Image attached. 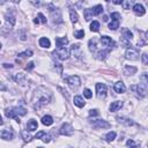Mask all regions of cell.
Wrapping results in <instances>:
<instances>
[{"label":"cell","mask_w":148,"mask_h":148,"mask_svg":"<svg viewBox=\"0 0 148 148\" xmlns=\"http://www.w3.org/2000/svg\"><path fill=\"white\" fill-rule=\"evenodd\" d=\"M113 89H114V91H116V92H118V94H123V92H125V90H126V87H125L124 82H121V81H118V82H116V83H114V86H113Z\"/></svg>","instance_id":"cell-12"},{"label":"cell","mask_w":148,"mask_h":148,"mask_svg":"<svg viewBox=\"0 0 148 148\" xmlns=\"http://www.w3.org/2000/svg\"><path fill=\"white\" fill-rule=\"evenodd\" d=\"M141 80H142V83L147 84V82H148V80H147V73H142V75H141Z\"/></svg>","instance_id":"cell-42"},{"label":"cell","mask_w":148,"mask_h":148,"mask_svg":"<svg viewBox=\"0 0 148 148\" xmlns=\"http://www.w3.org/2000/svg\"><path fill=\"white\" fill-rule=\"evenodd\" d=\"M1 46H2V45H1V43H0V50H1Z\"/></svg>","instance_id":"cell-49"},{"label":"cell","mask_w":148,"mask_h":148,"mask_svg":"<svg viewBox=\"0 0 148 148\" xmlns=\"http://www.w3.org/2000/svg\"><path fill=\"white\" fill-rule=\"evenodd\" d=\"M53 56L59 60H67L69 58V50L67 47H57L53 51Z\"/></svg>","instance_id":"cell-3"},{"label":"cell","mask_w":148,"mask_h":148,"mask_svg":"<svg viewBox=\"0 0 148 148\" xmlns=\"http://www.w3.org/2000/svg\"><path fill=\"white\" fill-rule=\"evenodd\" d=\"M69 17H71V21L73 23H76L77 20H79V15L74 9H69Z\"/></svg>","instance_id":"cell-24"},{"label":"cell","mask_w":148,"mask_h":148,"mask_svg":"<svg viewBox=\"0 0 148 148\" xmlns=\"http://www.w3.org/2000/svg\"><path fill=\"white\" fill-rule=\"evenodd\" d=\"M90 124L92 125V127L95 128H109L110 127V124L106 121V120H103V119H96V120H92L90 121Z\"/></svg>","instance_id":"cell-7"},{"label":"cell","mask_w":148,"mask_h":148,"mask_svg":"<svg viewBox=\"0 0 148 148\" xmlns=\"http://www.w3.org/2000/svg\"><path fill=\"white\" fill-rule=\"evenodd\" d=\"M3 67H5V68H12L13 65H10V64H3Z\"/></svg>","instance_id":"cell-46"},{"label":"cell","mask_w":148,"mask_h":148,"mask_svg":"<svg viewBox=\"0 0 148 148\" xmlns=\"http://www.w3.org/2000/svg\"><path fill=\"white\" fill-rule=\"evenodd\" d=\"M3 124V121H2V118H1V116H0V125H2Z\"/></svg>","instance_id":"cell-48"},{"label":"cell","mask_w":148,"mask_h":148,"mask_svg":"<svg viewBox=\"0 0 148 148\" xmlns=\"http://www.w3.org/2000/svg\"><path fill=\"white\" fill-rule=\"evenodd\" d=\"M42 124L45 125V126H50V125H52V124H53V119H52V117L49 116V114L44 116V117L42 118Z\"/></svg>","instance_id":"cell-21"},{"label":"cell","mask_w":148,"mask_h":148,"mask_svg":"<svg viewBox=\"0 0 148 148\" xmlns=\"http://www.w3.org/2000/svg\"><path fill=\"white\" fill-rule=\"evenodd\" d=\"M101 43H102L103 46H106V47H109V49L116 46L114 40H113L111 37H109V36H102V37H101Z\"/></svg>","instance_id":"cell-9"},{"label":"cell","mask_w":148,"mask_h":148,"mask_svg":"<svg viewBox=\"0 0 148 148\" xmlns=\"http://www.w3.org/2000/svg\"><path fill=\"white\" fill-rule=\"evenodd\" d=\"M116 135H117L116 132H113V131H112V132H109V133L105 135V140H106L108 142H111V141H113V140L116 139Z\"/></svg>","instance_id":"cell-30"},{"label":"cell","mask_w":148,"mask_h":148,"mask_svg":"<svg viewBox=\"0 0 148 148\" xmlns=\"http://www.w3.org/2000/svg\"><path fill=\"white\" fill-rule=\"evenodd\" d=\"M51 101V92L44 88V87H38L35 89L31 98V103L35 110H39L40 108L47 105Z\"/></svg>","instance_id":"cell-1"},{"label":"cell","mask_w":148,"mask_h":148,"mask_svg":"<svg viewBox=\"0 0 148 148\" xmlns=\"http://www.w3.org/2000/svg\"><path fill=\"white\" fill-rule=\"evenodd\" d=\"M103 21H108V16L104 15V16H103Z\"/></svg>","instance_id":"cell-47"},{"label":"cell","mask_w":148,"mask_h":148,"mask_svg":"<svg viewBox=\"0 0 148 148\" xmlns=\"http://www.w3.org/2000/svg\"><path fill=\"white\" fill-rule=\"evenodd\" d=\"M125 58L128 60H138L139 59V52L138 50L133 49V47H128L125 51Z\"/></svg>","instance_id":"cell-5"},{"label":"cell","mask_w":148,"mask_h":148,"mask_svg":"<svg viewBox=\"0 0 148 148\" xmlns=\"http://www.w3.org/2000/svg\"><path fill=\"white\" fill-rule=\"evenodd\" d=\"M111 18L113 20V21H118L119 22V20L121 18V16H120V14L119 13H111Z\"/></svg>","instance_id":"cell-37"},{"label":"cell","mask_w":148,"mask_h":148,"mask_svg":"<svg viewBox=\"0 0 148 148\" xmlns=\"http://www.w3.org/2000/svg\"><path fill=\"white\" fill-rule=\"evenodd\" d=\"M34 22L37 23V24H38L39 22H40V23H46V17H45L42 13H38V14H37V17L34 20Z\"/></svg>","instance_id":"cell-25"},{"label":"cell","mask_w":148,"mask_h":148,"mask_svg":"<svg viewBox=\"0 0 148 148\" xmlns=\"http://www.w3.org/2000/svg\"><path fill=\"white\" fill-rule=\"evenodd\" d=\"M91 17H92V14H91L90 9H84V18H86L87 21H89Z\"/></svg>","instance_id":"cell-36"},{"label":"cell","mask_w":148,"mask_h":148,"mask_svg":"<svg viewBox=\"0 0 148 148\" xmlns=\"http://www.w3.org/2000/svg\"><path fill=\"white\" fill-rule=\"evenodd\" d=\"M25 68H27L28 71H31V69L34 68V62H29V64H28V66H27Z\"/></svg>","instance_id":"cell-45"},{"label":"cell","mask_w":148,"mask_h":148,"mask_svg":"<svg viewBox=\"0 0 148 148\" xmlns=\"http://www.w3.org/2000/svg\"><path fill=\"white\" fill-rule=\"evenodd\" d=\"M135 72H136V67H134V66H125V68H124L125 75H132V74H135Z\"/></svg>","instance_id":"cell-20"},{"label":"cell","mask_w":148,"mask_h":148,"mask_svg":"<svg viewBox=\"0 0 148 148\" xmlns=\"http://www.w3.org/2000/svg\"><path fill=\"white\" fill-rule=\"evenodd\" d=\"M121 6L124 7V9H130V8L133 6V1H132V0H125V1H121Z\"/></svg>","instance_id":"cell-32"},{"label":"cell","mask_w":148,"mask_h":148,"mask_svg":"<svg viewBox=\"0 0 148 148\" xmlns=\"http://www.w3.org/2000/svg\"><path fill=\"white\" fill-rule=\"evenodd\" d=\"M5 114L7 118H12V119H16L17 118V113L15 108H10V109H6L5 110Z\"/></svg>","instance_id":"cell-14"},{"label":"cell","mask_w":148,"mask_h":148,"mask_svg":"<svg viewBox=\"0 0 148 148\" xmlns=\"http://www.w3.org/2000/svg\"><path fill=\"white\" fill-rule=\"evenodd\" d=\"M37 127H38V124H37V121L35 119H30L27 123V128L29 131H35V130H37Z\"/></svg>","instance_id":"cell-19"},{"label":"cell","mask_w":148,"mask_h":148,"mask_svg":"<svg viewBox=\"0 0 148 148\" xmlns=\"http://www.w3.org/2000/svg\"><path fill=\"white\" fill-rule=\"evenodd\" d=\"M118 120H119L120 123L125 124L126 126H131V125H133V124H134V123H133L131 119H127V118H123V117H118Z\"/></svg>","instance_id":"cell-31"},{"label":"cell","mask_w":148,"mask_h":148,"mask_svg":"<svg viewBox=\"0 0 148 148\" xmlns=\"http://www.w3.org/2000/svg\"><path fill=\"white\" fill-rule=\"evenodd\" d=\"M45 134V132H43V131H40V132H38L36 135H35V139H40V138H43V135Z\"/></svg>","instance_id":"cell-44"},{"label":"cell","mask_w":148,"mask_h":148,"mask_svg":"<svg viewBox=\"0 0 148 148\" xmlns=\"http://www.w3.org/2000/svg\"><path fill=\"white\" fill-rule=\"evenodd\" d=\"M13 80H14L15 82H17V83L24 84V82H25V80H27V76H25V74H24L23 72H20V73H16V74L13 75Z\"/></svg>","instance_id":"cell-11"},{"label":"cell","mask_w":148,"mask_h":148,"mask_svg":"<svg viewBox=\"0 0 148 148\" xmlns=\"http://www.w3.org/2000/svg\"><path fill=\"white\" fill-rule=\"evenodd\" d=\"M108 53H109V50L98 51V52L96 53V56H97V59H99V60H103V59H105V57L108 56Z\"/></svg>","instance_id":"cell-28"},{"label":"cell","mask_w":148,"mask_h":148,"mask_svg":"<svg viewBox=\"0 0 148 148\" xmlns=\"http://www.w3.org/2000/svg\"><path fill=\"white\" fill-rule=\"evenodd\" d=\"M126 145H127V147H128V148H140V143L135 142V141H134V140H132V139L127 140V141H126Z\"/></svg>","instance_id":"cell-26"},{"label":"cell","mask_w":148,"mask_h":148,"mask_svg":"<svg viewBox=\"0 0 148 148\" xmlns=\"http://www.w3.org/2000/svg\"><path fill=\"white\" fill-rule=\"evenodd\" d=\"M38 148H42V147H38Z\"/></svg>","instance_id":"cell-50"},{"label":"cell","mask_w":148,"mask_h":148,"mask_svg":"<svg viewBox=\"0 0 148 148\" xmlns=\"http://www.w3.org/2000/svg\"><path fill=\"white\" fill-rule=\"evenodd\" d=\"M39 46L40 47H44V49H49L50 46H51V42H50V39L49 38H46V37H42V38H39Z\"/></svg>","instance_id":"cell-17"},{"label":"cell","mask_w":148,"mask_h":148,"mask_svg":"<svg viewBox=\"0 0 148 148\" xmlns=\"http://www.w3.org/2000/svg\"><path fill=\"white\" fill-rule=\"evenodd\" d=\"M141 58H142V64H143V65H147V64H148V56H147V53H146V52H145V53H142Z\"/></svg>","instance_id":"cell-40"},{"label":"cell","mask_w":148,"mask_h":148,"mask_svg":"<svg viewBox=\"0 0 148 148\" xmlns=\"http://www.w3.org/2000/svg\"><path fill=\"white\" fill-rule=\"evenodd\" d=\"M132 9H133L134 14L138 15V16H142L146 13V9H145V7L141 3H134L133 7H132Z\"/></svg>","instance_id":"cell-10"},{"label":"cell","mask_w":148,"mask_h":148,"mask_svg":"<svg viewBox=\"0 0 148 148\" xmlns=\"http://www.w3.org/2000/svg\"><path fill=\"white\" fill-rule=\"evenodd\" d=\"M74 36H75L76 38H82V37L84 36V31H83V30H76V31L74 32Z\"/></svg>","instance_id":"cell-39"},{"label":"cell","mask_w":148,"mask_h":148,"mask_svg":"<svg viewBox=\"0 0 148 148\" xmlns=\"http://www.w3.org/2000/svg\"><path fill=\"white\" fill-rule=\"evenodd\" d=\"M106 91H108V88L104 83H97L96 84V92H97V96L99 98H104L106 96Z\"/></svg>","instance_id":"cell-8"},{"label":"cell","mask_w":148,"mask_h":148,"mask_svg":"<svg viewBox=\"0 0 148 148\" xmlns=\"http://www.w3.org/2000/svg\"><path fill=\"white\" fill-rule=\"evenodd\" d=\"M83 96L86 97V98H91L92 97V92H91V90L90 89H84V91H83Z\"/></svg>","instance_id":"cell-38"},{"label":"cell","mask_w":148,"mask_h":148,"mask_svg":"<svg viewBox=\"0 0 148 148\" xmlns=\"http://www.w3.org/2000/svg\"><path fill=\"white\" fill-rule=\"evenodd\" d=\"M22 138H23V140H24L25 142H30V141L32 140V136H31L30 134H28L25 131H22Z\"/></svg>","instance_id":"cell-34"},{"label":"cell","mask_w":148,"mask_h":148,"mask_svg":"<svg viewBox=\"0 0 148 148\" xmlns=\"http://www.w3.org/2000/svg\"><path fill=\"white\" fill-rule=\"evenodd\" d=\"M90 30L94 32H97L99 30V22L98 21H92L90 23Z\"/></svg>","instance_id":"cell-27"},{"label":"cell","mask_w":148,"mask_h":148,"mask_svg":"<svg viewBox=\"0 0 148 148\" xmlns=\"http://www.w3.org/2000/svg\"><path fill=\"white\" fill-rule=\"evenodd\" d=\"M43 142H45V143H47V142H50V140H51V136L49 135V134H44L43 135Z\"/></svg>","instance_id":"cell-41"},{"label":"cell","mask_w":148,"mask_h":148,"mask_svg":"<svg viewBox=\"0 0 148 148\" xmlns=\"http://www.w3.org/2000/svg\"><path fill=\"white\" fill-rule=\"evenodd\" d=\"M56 44L58 47H65V45L68 44V39L66 37H57L56 38Z\"/></svg>","instance_id":"cell-16"},{"label":"cell","mask_w":148,"mask_h":148,"mask_svg":"<svg viewBox=\"0 0 148 148\" xmlns=\"http://www.w3.org/2000/svg\"><path fill=\"white\" fill-rule=\"evenodd\" d=\"M66 82H67V84L71 87V89H73V90H76V89L80 87V84H81V80H80V77H79L77 75L68 76V77L66 79Z\"/></svg>","instance_id":"cell-4"},{"label":"cell","mask_w":148,"mask_h":148,"mask_svg":"<svg viewBox=\"0 0 148 148\" xmlns=\"http://www.w3.org/2000/svg\"><path fill=\"white\" fill-rule=\"evenodd\" d=\"M13 136H14V133H13V131L12 130H3L2 132H1V138L3 139V140H12L13 139Z\"/></svg>","instance_id":"cell-15"},{"label":"cell","mask_w":148,"mask_h":148,"mask_svg":"<svg viewBox=\"0 0 148 148\" xmlns=\"http://www.w3.org/2000/svg\"><path fill=\"white\" fill-rule=\"evenodd\" d=\"M32 56V51L31 50H25L24 52L18 53V57H31Z\"/></svg>","instance_id":"cell-35"},{"label":"cell","mask_w":148,"mask_h":148,"mask_svg":"<svg viewBox=\"0 0 148 148\" xmlns=\"http://www.w3.org/2000/svg\"><path fill=\"white\" fill-rule=\"evenodd\" d=\"M89 116L90 117H94V116H98V110L94 109V110H90L89 111Z\"/></svg>","instance_id":"cell-43"},{"label":"cell","mask_w":148,"mask_h":148,"mask_svg":"<svg viewBox=\"0 0 148 148\" xmlns=\"http://www.w3.org/2000/svg\"><path fill=\"white\" fill-rule=\"evenodd\" d=\"M119 28V22L118 21H111L110 23H109V29L110 30H117Z\"/></svg>","instance_id":"cell-33"},{"label":"cell","mask_w":148,"mask_h":148,"mask_svg":"<svg viewBox=\"0 0 148 148\" xmlns=\"http://www.w3.org/2000/svg\"><path fill=\"white\" fill-rule=\"evenodd\" d=\"M89 50L94 53H97V49H96V40L95 39H90L89 40Z\"/></svg>","instance_id":"cell-29"},{"label":"cell","mask_w":148,"mask_h":148,"mask_svg":"<svg viewBox=\"0 0 148 148\" xmlns=\"http://www.w3.org/2000/svg\"><path fill=\"white\" fill-rule=\"evenodd\" d=\"M121 106H123V102H121V101H116V102H112V103L110 104L109 110H110L111 112H116V111H118Z\"/></svg>","instance_id":"cell-13"},{"label":"cell","mask_w":148,"mask_h":148,"mask_svg":"<svg viewBox=\"0 0 148 148\" xmlns=\"http://www.w3.org/2000/svg\"><path fill=\"white\" fill-rule=\"evenodd\" d=\"M90 12H91L92 15H99L103 12V7H102V5H97L92 8H90Z\"/></svg>","instance_id":"cell-22"},{"label":"cell","mask_w":148,"mask_h":148,"mask_svg":"<svg viewBox=\"0 0 148 148\" xmlns=\"http://www.w3.org/2000/svg\"><path fill=\"white\" fill-rule=\"evenodd\" d=\"M131 90L134 92V95L139 98H142L147 95V84L145 83H139V84H133L131 86Z\"/></svg>","instance_id":"cell-2"},{"label":"cell","mask_w":148,"mask_h":148,"mask_svg":"<svg viewBox=\"0 0 148 148\" xmlns=\"http://www.w3.org/2000/svg\"><path fill=\"white\" fill-rule=\"evenodd\" d=\"M73 102H74V104H75L76 106H79V108H83V106L86 105V102L83 101V98H82L81 96H74Z\"/></svg>","instance_id":"cell-18"},{"label":"cell","mask_w":148,"mask_h":148,"mask_svg":"<svg viewBox=\"0 0 148 148\" xmlns=\"http://www.w3.org/2000/svg\"><path fill=\"white\" fill-rule=\"evenodd\" d=\"M59 133H60L61 135L69 136V135H72V134L74 133V130H73V127H72L71 124L65 123V124L61 125V127H60V130H59Z\"/></svg>","instance_id":"cell-6"},{"label":"cell","mask_w":148,"mask_h":148,"mask_svg":"<svg viewBox=\"0 0 148 148\" xmlns=\"http://www.w3.org/2000/svg\"><path fill=\"white\" fill-rule=\"evenodd\" d=\"M123 37L130 40V39H132V38H133V32H132L130 29L124 28V29H123Z\"/></svg>","instance_id":"cell-23"}]
</instances>
